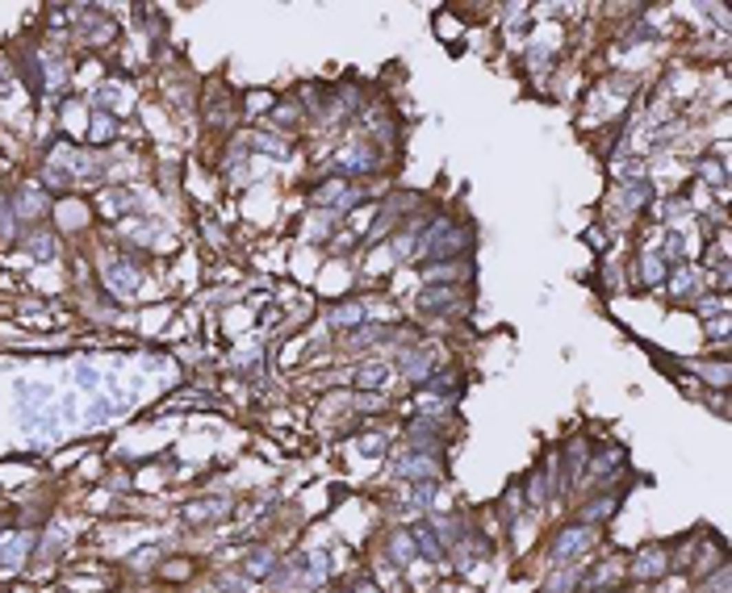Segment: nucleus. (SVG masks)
Segmentation results:
<instances>
[{
	"instance_id": "f257e3e1",
	"label": "nucleus",
	"mask_w": 732,
	"mask_h": 593,
	"mask_svg": "<svg viewBox=\"0 0 732 593\" xmlns=\"http://www.w3.org/2000/svg\"><path fill=\"white\" fill-rule=\"evenodd\" d=\"M469 247V230L464 226H452V222H435L427 234H423V259H448V255H460Z\"/></svg>"
},
{
	"instance_id": "f03ea898",
	"label": "nucleus",
	"mask_w": 732,
	"mask_h": 593,
	"mask_svg": "<svg viewBox=\"0 0 732 593\" xmlns=\"http://www.w3.org/2000/svg\"><path fill=\"white\" fill-rule=\"evenodd\" d=\"M314 201H319L323 209H335V213H347L352 205H360V188L352 180H327L319 192H314Z\"/></svg>"
},
{
	"instance_id": "7ed1b4c3",
	"label": "nucleus",
	"mask_w": 732,
	"mask_h": 593,
	"mask_svg": "<svg viewBox=\"0 0 732 593\" xmlns=\"http://www.w3.org/2000/svg\"><path fill=\"white\" fill-rule=\"evenodd\" d=\"M339 180H347V176H364V172H377V155L369 150V146H352V150H343L339 155Z\"/></svg>"
},
{
	"instance_id": "20e7f679",
	"label": "nucleus",
	"mask_w": 732,
	"mask_h": 593,
	"mask_svg": "<svg viewBox=\"0 0 732 593\" xmlns=\"http://www.w3.org/2000/svg\"><path fill=\"white\" fill-rule=\"evenodd\" d=\"M665 568H669V552H665V548H645V552L632 560V577H645V581L661 577Z\"/></svg>"
},
{
	"instance_id": "39448f33",
	"label": "nucleus",
	"mask_w": 732,
	"mask_h": 593,
	"mask_svg": "<svg viewBox=\"0 0 732 593\" xmlns=\"http://www.w3.org/2000/svg\"><path fill=\"white\" fill-rule=\"evenodd\" d=\"M586 544H590V530H586V526H569V530H561V539H557V548H552V560H557V564H565V556L582 552Z\"/></svg>"
},
{
	"instance_id": "423d86ee",
	"label": "nucleus",
	"mask_w": 732,
	"mask_h": 593,
	"mask_svg": "<svg viewBox=\"0 0 732 593\" xmlns=\"http://www.w3.org/2000/svg\"><path fill=\"white\" fill-rule=\"evenodd\" d=\"M402 476H423V480H431L435 476V460L431 456H406V464H394Z\"/></svg>"
},
{
	"instance_id": "0eeeda50",
	"label": "nucleus",
	"mask_w": 732,
	"mask_h": 593,
	"mask_svg": "<svg viewBox=\"0 0 732 593\" xmlns=\"http://www.w3.org/2000/svg\"><path fill=\"white\" fill-rule=\"evenodd\" d=\"M435 368V359H431V351H414V355H406V363H402V372L410 376V381H423V376Z\"/></svg>"
},
{
	"instance_id": "6e6552de",
	"label": "nucleus",
	"mask_w": 732,
	"mask_h": 593,
	"mask_svg": "<svg viewBox=\"0 0 732 593\" xmlns=\"http://www.w3.org/2000/svg\"><path fill=\"white\" fill-rule=\"evenodd\" d=\"M418 305L423 309H452L456 305V289H427L423 297H418Z\"/></svg>"
},
{
	"instance_id": "1a4fd4ad",
	"label": "nucleus",
	"mask_w": 732,
	"mask_h": 593,
	"mask_svg": "<svg viewBox=\"0 0 732 593\" xmlns=\"http://www.w3.org/2000/svg\"><path fill=\"white\" fill-rule=\"evenodd\" d=\"M105 280H109L114 293H126V289H134L138 272H134V267H105Z\"/></svg>"
},
{
	"instance_id": "9d476101",
	"label": "nucleus",
	"mask_w": 732,
	"mask_h": 593,
	"mask_svg": "<svg viewBox=\"0 0 732 593\" xmlns=\"http://www.w3.org/2000/svg\"><path fill=\"white\" fill-rule=\"evenodd\" d=\"M364 317V305H343V309H331V326H356Z\"/></svg>"
},
{
	"instance_id": "9b49d317",
	"label": "nucleus",
	"mask_w": 732,
	"mask_h": 593,
	"mask_svg": "<svg viewBox=\"0 0 732 593\" xmlns=\"http://www.w3.org/2000/svg\"><path fill=\"white\" fill-rule=\"evenodd\" d=\"M385 376H389V368L369 363V368H360V385H364V389H377V385H385Z\"/></svg>"
},
{
	"instance_id": "f8f14e48",
	"label": "nucleus",
	"mask_w": 732,
	"mask_h": 593,
	"mask_svg": "<svg viewBox=\"0 0 732 593\" xmlns=\"http://www.w3.org/2000/svg\"><path fill=\"white\" fill-rule=\"evenodd\" d=\"M649 192H653V188H649L645 180H640V184H627V188H623V205L640 209V205H649Z\"/></svg>"
},
{
	"instance_id": "ddd939ff",
	"label": "nucleus",
	"mask_w": 732,
	"mask_h": 593,
	"mask_svg": "<svg viewBox=\"0 0 732 593\" xmlns=\"http://www.w3.org/2000/svg\"><path fill=\"white\" fill-rule=\"evenodd\" d=\"M21 552H25V539H9L5 552H0V564H5V568H17V564H21Z\"/></svg>"
},
{
	"instance_id": "4468645a",
	"label": "nucleus",
	"mask_w": 732,
	"mask_h": 593,
	"mask_svg": "<svg viewBox=\"0 0 732 593\" xmlns=\"http://www.w3.org/2000/svg\"><path fill=\"white\" fill-rule=\"evenodd\" d=\"M109 138H114V118L100 113V118L92 122V142H109Z\"/></svg>"
},
{
	"instance_id": "2eb2a0df",
	"label": "nucleus",
	"mask_w": 732,
	"mask_h": 593,
	"mask_svg": "<svg viewBox=\"0 0 732 593\" xmlns=\"http://www.w3.org/2000/svg\"><path fill=\"white\" fill-rule=\"evenodd\" d=\"M247 572H251V577H268V572H272V556H268V552H255L251 564H247Z\"/></svg>"
},
{
	"instance_id": "dca6fc26",
	"label": "nucleus",
	"mask_w": 732,
	"mask_h": 593,
	"mask_svg": "<svg viewBox=\"0 0 732 593\" xmlns=\"http://www.w3.org/2000/svg\"><path fill=\"white\" fill-rule=\"evenodd\" d=\"M661 272H665V259H661V255H645V280H649V284H657V280H661Z\"/></svg>"
},
{
	"instance_id": "f3484780",
	"label": "nucleus",
	"mask_w": 732,
	"mask_h": 593,
	"mask_svg": "<svg viewBox=\"0 0 732 593\" xmlns=\"http://www.w3.org/2000/svg\"><path fill=\"white\" fill-rule=\"evenodd\" d=\"M691 284H695V272H678V276L669 280V293H678V297H682Z\"/></svg>"
},
{
	"instance_id": "a211bd4d",
	"label": "nucleus",
	"mask_w": 732,
	"mask_h": 593,
	"mask_svg": "<svg viewBox=\"0 0 732 593\" xmlns=\"http://www.w3.org/2000/svg\"><path fill=\"white\" fill-rule=\"evenodd\" d=\"M615 468H619V451H607V460H599V464H594V472H599V476H611Z\"/></svg>"
},
{
	"instance_id": "6ab92c4d",
	"label": "nucleus",
	"mask_w": 732,
	"mask_h": 593,
	"mask_svg": "<svg viewBox=\"0 0 732 593\" xmlns=\"http://www.w3.org/2000/svg\"><path fill=\"white\" fill-rule=\"evenodd\" d=\"M394 556H402L398 564H410V556H414V548H410V539H402V535L394 539Z\"/></svg>"
},
{
	"instance_id": "aec40b11",
	"label": "nucleus",
	"mask_w": 732,
	"mask_h": 593,
	"mask_svg": "<svg viewBox=\"0 0 732 593\" xmlns=\"http://www.w3.org/2000/svg\"><path fill=\"white\" fill-rule=\"evenodd\" d=\"M259 150H272V155H281V159L289 155V146H285L281 138H268V134H264V138H259Z\"/></svg>"
},
{
	"instance_id": "412c9836",
	"label": "nucleus",
	"mask_w": 732,
	"mask_h": 593,
	"mask_svg": "<svg viewBox=\"0 0 732 593\" xmlns=\"http://www.w3.org/2000/svg\"><path fill=\"white\" fill-rule=\"evenodd\" d=\"M218 589H222V593H247V585H243V581H235V577H222V581H218Z\"/></svg>"
},
{
	"instance_id": "4be33fe9",
	"label": "nucleus",
	"mask_w": 732,
	"mask_h": 593,
	"mask_svg": "<svg viewBox=\"0 0 732 593\" xmlns=\"http://www.w3.org/2000/svg\"><path fill=\"white\" fill-rule=\"evenodd\" d=\"M456 30H460V25H456L452 17H440V34H444V38H456Z\"/></svg>"
},
{
	"instance_id": "5701e85b",
	"label": "nucleus",
	"mask_w": 732,
	"mask_h": 593,
	"mask_svg": "<svg viewBox=\"0 0 732 593\" xmlns=\"http://www.w3.org/2000/svg\"><path fill=\"white\" fill-rule=\"evenodd\" d=\"M724 335H728V317H715L711 322V339H724Z\"/></svg>"
},
{
	"instance_id": "b1692460",
	"label": "nucleus",
	"mask_w": 732,
	"mask_h": 593,
	"mask_svg": "<svg viewBox=\"0 0 732 593\" xmlns=\"http://www.w3.org/2000/svg\"><path fill=\"white\" fill-rule=\"evenodd\" d=\"M293 118H297V109H289V104H285V109H277V113H272V122H293Z\"/></svg>"
}]
</instances>
